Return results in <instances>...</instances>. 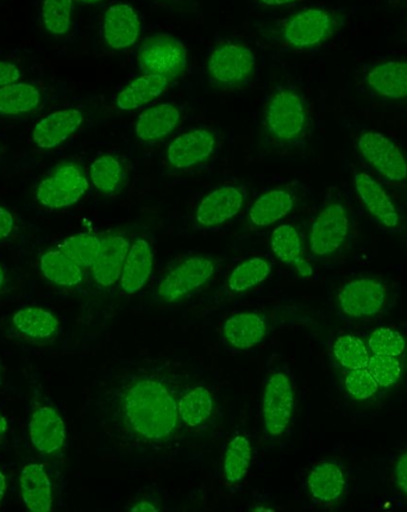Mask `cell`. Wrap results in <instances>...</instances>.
Returning a JSON list of instances; mask_svg holds the SVG:
<instances>
[{"label":"cell","instance_id":"6da1fadb","mask_svg":"<svg viewBox=\"0 0 407 512\" xmlns=\"http://www.w3.org/2000/svg\"><path fill=\"white\" fill-rule=\"evenodd\" d=\"M118 423L129 439L160 445L177 432L178 402L168 387L154 378H137L118 393Z\"/></svg>","mask_w":407,"mask_h":512},{"label":"cell","instance_id":"7a4b0ae2","mask_svg":"<svg viewBox=\"0 0 407 512\" xmlns=\"http://www.w3.org/2000/svg\"><path fill=\"white\" fill-rule=\"evenodd\" d=\"M265 122L268 134L280 143L297 141L308 128V109L303 98L292 90L274 93L267 104Z\"/></svg>","mask_w":407,"mask_h":512},{"label":"cell","instance_id":"3957f363","mask_svg":"<svg viewBox=\"0 0 407 512\" xmlns=\"http://www.w3.org/2000/svg\"><path fill=\"white\" fill-rule=\"evenodd\" d=\"M89 187L83 167L74 162H64L37 186L36 199L47 209H64L77 204Z\"/></svg>","mask_w":407,"mask_h":512},{"label":"cell","instance_id":"277c9868","mask_svg":"<svg viewBox=\"0 0 407 512\" xmlns=\"http://www.w3.org/2000/svg\"><path fill=\"white\" fill-rule=\"evenodd\" d=\"M215 261L204 255H194L181 261L159 285L158 296L162 302L175 303L200 289L214 277Z\"/></svg>","mask_w":407,"mask_h":512},{"label":"cell","instance_id":"5b68a950","mask_svg":"<svg viewBox=\"0 0 407 512\" xmlns=\"http://www.w3.org/2000/svg\"><path fill=\"white\" fill-rule=\"evenodd\" d=\"M137 61L144 74H158L172 80L185 71L187 52L183 43L175 37L156 35L144 41Z\"/></svg>","mask_w":407,"mask_h":512},{"label":"cell","instance_id":"8992f818","mask_svg":"<svg viewBox=\"0 0 407 512\" xmlns=\"http://www.w3.org/2000/svg\"><path fill=\"white\" fill-rule=\"evenodd\" d=\"M349 215L341 202L333 201L318 212L309 234L310 251L325 258L340 251L349 234Z\"/></svg>","mask_w":407,"mask_h":512},{"label":"cell","instance_id":"52a82bcc","mask_svg":"<svg viewBox=\"0 0 407 512\" xmlns=\"http://www.w3.org/2000/svg\"><path fill=\"white\" fill-rule=\"evenodd\" d=\"M256 60L252 49L241 43H225L211 53L208 61L209 76L222 87H237L253 76Z\"/></svg>","mask_w":407,"mask_h":512},{"label":"cell","instance_id":"ba28073f","mask_svg":"<svg viewBox=\"0 0 407 512\" xmlns=\"http://www.w3.org/2000/svg\"><path fill=\"white\" fill-rule=\"evenodd\" d=\"M358 149L363 159L373 170L392 183H402L407 179L405 155L390 137L367 131L358 140Z\"/></svg>","mask_w":407,"mask_h":512},{"label":"cell","instance_id":"9c48e42d","mask_svg":"<svg viewBox=\"0 0 407 512\" xmlns=\"http://www.w3.org/2000/svg\"><path fill=\"white\" fill-rule=\"evenodd\" d=\"M294 389L290 377L285 373H273L265 385L262 395V420L266 433L278 437L286 432L294 411Z\"/></svg>","mask_w":407,"mask_h":512},{"label":"cell","instance_id":"30bf717a","mask_svg":"<svg viewBox=\"0 0 407 512\" xmlns=\"http://www.w3.org/2000/svg\"><path fill=\"white\" fill-rule=\"evenodd\" d=\"M217 147L214 131L192 129L175 137L166 153L167 164L177 171L191 170L208 161Z\"/></svg>","mask_w":407,"mask_h":512},{"label":"cell","instance_id":"8fae6325","mask_svg":"<svg viewBox=\"0 0 407 512\" xmlns=\"http://www.w3.org/2000/svg\"><path fill=\"white\" fill-rule=\"evenodd\" d=\"M334 17L322 9L298 12L283 29L284 40L296 48H311L327 41L335 30Z\"/></svg>","mask_w":407,"mask_h":512},{"label":"cell","instance_id":"7c38bea8","mask_svg":"<svg viewBox=\"0 0 407 512\" xmlns=\"http://www.w3.org/2000/svg\"><path fill=\"white\" fill-rule=\"evenodd\" d=\"M246 199V192L239 186L218 187L199 203L196 222L203 228L223 226L240 214Z\"/></svg>","mask_w":407,"mask_h":512},{"label":"cell","instance_id":"4fadbf2b","mask_svg":"<svg viewBox=\"0 0 407 512\" xmlns=\"http://www.w3.org/2000/svg\"><path fill=\"white\" fill-rule=\"evenodd\" d=\"M386 290L383 284L372 279H358L349 282L338 293V304L347 316L354 318L372 317L383 310Z\"/></svg>","mask_w":407,"mask_h":512},{"label":"cell","instance_id":"5bb4252c","mask_svg":"<svg viewBox=\"0 0 407 512\" xmlns=\"http://www.w3.org/2000/svg\"><path fill=\"white\" fill-rule=\"evenodd\" d=\"M29 435L31 443L40 453H59L66 442L65 422L58 411L43 405L31 415Z\"/></svg>","mask_w":407,"mask_h":512},{"label":"cell","instance_id":"9a60e30c","mask_svg":"<svg viewBox=\"0 0 407 512\" xmlns=\"http://www.w3.org/2000/svg\"><path fill=\"white\" fill-rule=\"evenodd\" d=\"M140 31V18L130 5L115 4L106 10L103 37L110 48L123 51L133 47L140 37Z\"/></svg>","mask_w":407,"mask_h":512},{"label":"cell","instance_id":"2e32d148","mask_svg":"<svg viewBox=\"0 0 407 512\" xmlns=\"http://www.w3.org/2000/svg\"><path fill=\"white\" fill-rule=\"evenodd\" d=\"M354 185L360 201L381 226L388 229L399 226L400 216L396 205L377 180L367 173H358L354 177Z\"/></svg>","mask_w":407,"mask_h":512},{"label":"cell","instance_id":"e0dca14e","mask_svg":"<svg viewBox=\"0 0 407 512\" xmlns=\"http://www.w3.org/2000/svg\"><path fill=\"white\" fill-rule=\"evenodd\" d=\"M84 122L83 112L64 109L43 118L33 131L35 145L45 151L58 148L75 134Z\"/></svg>","mask_w":407,"mask_h":512},{"label":"cell","instance_id":"ac0fdd59","mask_svg":"<svg viewBox=\"0 0 407 512\" xmlns=\"http://www.w3.org/2000/svg\"><path fill=\"white\" fill-rule=\"evenodd\" d=\"M129 248L130 242L123 235H109L102 239L98 258L91 268L98 285L111 287L120 282Z\"/></svg>","mask_w":407,"mask_h":512},{"label":"cell","instance_id":"d6986e66","mask_svg":"<svg viewBox=\"0 0 407 512\" xmlns=\"http://www.w3.org/2000/svg\"><path fill=\"white\" fill-rule=\"evenodd\" d=\"M154 267V252L147 240L131 243L125 259L120 283L127 295H135L147 285Z\"/></svg>","mask_w":407,"mask_h":512},{"label":"cell","instance_id":"ffe728a7","mask_svg":"<svg viewBox=\"0 0 407 512\" xmlns=\"http://www.w3.org/2000/svg\"><path fill=\"white\" fill-rule=\"evenodd\" d=\"M181 111L172 103H161L144 110L136 122L135 133L144 143L164 140L179 126Z\"/></svg>","mask_w":407,"mask_h":512},{"label":"cell","instance_id":"44dd1931","mask_svg":"<svg viewBox=\"0 0 407 512\" xmlns=\"http://www.w3.org/2000/svg\"><path fill=\"white\" fill-rule=\"evenodd\" d=\"M268 332L265 317L255 312H241L228 318L223 326L225 341L239 351H247L260 345Z\"/></svg>","mask_w":407,"mask_h":512},{"label":"cell","instance_id":"7402d4cb","mask_svg":"<svg viewBox=\"0 0 407 512\" xmlns=\"http://www.w3.org/2000/svg\"><path fill=\"white\" fill-rule=\"evenodd\" d=\"M20 485L23 503L29 511H52V483H50L45 467L40 464L24 466L21 472Z\"/></svg>","mask_w":407,"mask_h":512},{"label":"cell","instance_id":"603a6c76","mask_svg":"<svg viewBox=\"0 0 407 512\" xmlns=\"http://www.w3.org/2000/svg\"><path fill=\"white\" fill-rule=\"evenodd\" d=\"M369 89L387 99L407 98V61L375 65L366 77Z\"/></svg>","mask_w":407,"mask_h":512},{"label":"cell","instance_id":"cb8c5ba5","mask_svg":"<svg viewBox=\"0 0 407 512\" xmlns=\"http://www.w3.org/2000/svg\"><path fill=\"white\" fill-rule=\"evenodd\" d=\"M296 199L286 189H274L264 193L253 203L248 220L256 228H266L291 214Z\"/></svg>","mask_w":407,"mask_h":512},{"label":"cell","instance_id":"d4e9b609","mask_svg":"<svg viewBox=\"0 0 407 512\" xmlns=\"http://www.w3.org/2000/svg\"><path fill=\"white\" fill-rule=\"evenodd\" d=\"M171 84V79L158 74H143L142 77L131 81L118 93L116 105L123 111H133L143 108L159 98Z\"/></svg>","mask_w":407,"mask_h":512},{"label":"cell","instance_id":"484cf974","mask_svg":"<svg viewBox=\"0 0 407 512\" xmlns=\"http://www.w3.org/2000/svg\"><path fill=\"white\" fill-rule=\"evenodd\" d=\"M271 248L281 262L296 267L300 276H312V267L303 258V243L296 228L290 224H281L275 228L271 237Z\"/></svg>","mask_w":407,"mask_h":512},{"label":"cell","instance_id":"4316f807","mask_svg":"<svg viewBox=\"0 0 407 512\" xmlns=\"http://www.w3.org/2000/svg\"><path fill=\"white\" fill-rule=\"evenodd\" d=\"M12 323L17 332L34 341H48L59 333L60 323L52 312L37 308L28 307L18 310Z\"/></svg>","mask_w":407,"mask_h":512},{"label":"cell","instance_id":"83f0119b","mask_svg":"<svg viewBox=\"0 0 407 512\" xmlns=\"http://www.w3.org/2000/svg\"><path fill=\"white\" fill-rule=\"evenodd\" d=\"M311 496L322 503H334L342 496L346 477L334 462H322L312 468L308 477Z\"/></svg>","mask_w":407,"mask_h":512},{"label":"cell","instance_id":"f1b7e54d","mask_svg":"<svg viewBox=\"0 0 407 512\" xmlns=\"http://www.w3.org/2000/svg\"><path fill=\"white\" fill-rule=\"evenodd\" d=\"M40 268L50 283L62 287H74L83 282L84 268L62 249L49 251L41 256Z\"/></svg>","mask_w":407,"mask_h":512},{"label":"cell","instance_id":"f546056e","mask_svg":"<svg viewBox=\"0 0 407 512\" xmlns=\"http://www.w3.org/2000/svg\"><path fill=\"white\" fill-rule=\"evenodd\" d=\"M41 93L36 86L14 83L0 89V115L21 116L37 109Z\"/></svg>","mask_w":407,"mask_h":512},{"label":"cell","instance_id":"4dcf8cb0","mask_svg":"<svg viewBox=\"0 0 407 512\" xmlns=\"http://www.w3.org/2000/svg\"><path fill=\"white\" fill-rule=\"evenodd\" d=\"M214 398L208 389L203 386L194 387L178 402L180 421L189 428L202 426L214 412Z\"/></svg>","mask_w":407,"mask_h":512},{"label":"cell","instance_id":"1f68e13d","mask_svg":"<svg viewBox=\"0 0 407 512\" xmlns=\"http://www.w3.org/2000/svg\"><path fill=\"white\" fill-rule=\"evenodd\" d=\"M90 179L92 185L103 195H116L124 185V166L116 156H100L91 165Z\"/></svg>","mask_w":407,"mask_h":512},{"label":"cell","instance_id":"d6a6232c","mask_svg":"<svg viewBox=\"0 0 407 512\" xmlns=\"http://www.w3.org/2000/svg\"><path fill=\"white\" fill-rule=\"evenodd\" d=\"M252 462V447L242 435H237L229 442L224 453L223 472L229 483H239L247 476Z\"/></svg>","mask_w":407,"mask_h":512},{"label":"cell","instance_id":"836d02e7","mask_svg":"<svg viewBox=\"0 0 407 512\" xmlns=\"http://www.w3.org/2000/svg\"><path fill=\"white\" fill-rule=\"evenodd\" d=\"M272 272V266L266 259L252 258L243 261L231 272L228 279L229 289L244 292L264 283Z\"/></svg>","mask_w":407,"mask_h":512},{"label":"cell","instance_id":"e575fe53","mask_svg":"<svg viewBox=\"0 0 407 512\" xmlns=\"http://www.w3.org/2000/svg\"><path fill=\"white\" fill-rule=\"evenodd\" d=\"M102 239L97 235L81 233L68 237L61 248L83 268H92L98 258Z\"/></svg>","mask_w":407,"mask_h":512},{"label":"cell","instance_id":"d590c367","mask_svg":"<svg viewBox=\"0 0 407 512\" xmlns=\"http://www.w3.org/2000/svg\"><path fill=\"white\" fill-rule=\"evenodd\" d=\"M335 358L342 367L349 371L366 368L369 361L368 349L359 337L343 335L334 343Z\"/></svg>","mask_w":407,"mask_h":512},{"label":"cell","instance_id":"8d00e7d4","mask_svg":"<svg viewBox=\"0 0 407 512\" xmlns=\"http://www.w3.org/2000/svg\"><path fill=\"white\" fill-rule=\"evenodd\" d=\"M73 0H42V21L48 33L64 36L72 24Z\"/></svg>","mask_w":407,"mask_h":512},{"label":"cell","instance_id":"74e56055","mask_svg":"<svg viewBox=\"0 0 407 512\" xmlns=\"http://www.w3.org/2000/svg\"><path fill=\"white\" fill-rule=\"evenodd\" d=\"M369 349L375 355L400 357L405 351L406 342L402 334L391 328H379L369 336Z\"/></svg>","mask_w":407,"mask_h":512},{"label":"cell","instance_id":"f35d334b","mask_svg":"<svg viewBox=\"0 0 407 512\" xmlns=\"http://www.w3.org/2000/svg\"><path fill=\"white\" fill-rule=\"evenodd\" d=\"M367 370L371 372L379 386L390 387L402 377V365L396 357L390 355H373L369 358Z\"/></svg>","mask_w":407,"mask_h":512},{"label":"cell","instance_id":"ab89813d","mask_svg":"<svg viewBox=\"0 0 407 512\" xmlns=\"http://www.w3.org/2000/svg\"><path fill=\"white\" fill-rule=\"evenodd\" d=\"M344 385L350 396L358 401H366L372 398L379 390V385L375 382L371 372L366 368L350 371L347 374Z\"/></svg>","mask_w":407,"mask_h":512},{"label":"cell","instance_id":"60d3db41","mask_svg":"<svg viewBox=\"0 0 407 512\" xmlns=\"http://www.w3.org/2000/svg\"><path fill=\"white\" fill-rule=\"evenodd\" d=\"M20 79V68L11 62L0 61V89L6 85L17 83Z\"/></svg>","mask_w":407,"mask_h":512},{"label":"cell","instance_id":"b9f144b4","mask_svg":"<svg viewBox=\"0 0 407 512\" xmlns=\"http://www.w3.org/2000/svg\"><path fill=\"white\" fill-rule=\"evenodd\" d=\"M15 229V218L9 210L0 206V241L8 239Z\"/></svg>","mask_w":407,"mask_h":512},{"label":"cell","instance_id":"7bdbcfd3","mask_svg":"<svg viewBox=\"0 0 407 512\" xmlns=\"http://www.w3.org/2000/svg\"><path fill=\"white\" fill-rule=\"evenodd\" d=\"M396 479L399 489L407 495V453L403 454L397 462Z\"/></svg>","mask_w":407,"mask_h":512},{"label":"cell","instance_id":"ee69618b","mask_svg":"<svg viewBox=\"0 0 407 512\" xmlns=\"http://www.w3.org/2000/svg\"><path fill=\"white\" fill-rule=\"evenodd\" d=\"M131 512H156L159 511L158 508L152 502L149 501H141L136 503L133 508L130 509Z\"/></svg>","mask_w":407,"mask_h":512},{"label":"cell","instance_id":"f6af8a7d","mask_svg":"<svg viewBox=\"0 0 407 512\" xmlns=\"http://www.w3.org/2000/svg\"><path fill=\"white\" fill-rule=\"evenodd\" d=\"M260 2L265 5L279 6L296 3L298 0H260Z\"/></svg>","mask_w":407,"mask_h":512},{"label":"cell","instance_id":"bcb514c9","mask_svg":"<svg viewBox=\"0 0 407 512\" xmlns=\"http://www.w3.org/2000/svg\"><path fill=\"white\" fill-rule=\"evenodd\" d=\"M8 429V421H6V418L3 416L2 412H0V435H3L6 432H8Z\"/></svg>","mask_w":407,"mask_h":512},{"label":"cell","instance_id":"7dc6e473","mask_svg":"<svg viewBox=\"0 0 407 512\" xmlns=\"http://www.w3.org/2000/svg\"><path fill=\"white\" fill-rule=\"evenodd\" d=\"M6 491V480L2 472H0V503H2Z\"/></svg>","mask_w":407,"mask_h":512},{"label":"cell","instance_id":"c3c4849f","mask_svg":"<svg viewBox=\"0 0 407 512\" xmlns=\"http://www.w3.org/2000/svg\"><path fill=\"white\" fill-rule=\"evenodd\" d=\"M6 283V276H5V272L3 270V267L2 265H0V290L3 289L4 285Z\"/></svg>","mask_w":407,"mask_h":512},{"label":"cell","instance_id":"681fc988","mask_svg":"<svg viewBox=\"0 0 407 512\" xmlns=\"http://www.w3.org/2000/svg\"><path fill=\"white\" fill-rule=\"evenodd\" d=\"M79 2H83L86 4H95V3L100 2V0H79Z\"/></svg>","mask_w":407,"mask_h":512},{"label":"cell","instance_id":"f907efd6","mask_svg":"<svg viewBox=\"0 0 407 512\" xmlns=\"http://www.w3.org/2000/svg\"><path fill=\"white\" fill-rule=\"evenodd\" d=\"M254 511H273L271 509H264V508H260V509H255Z\"/></svg>","mask_w":407,"mask_h":512}]
</instances>
